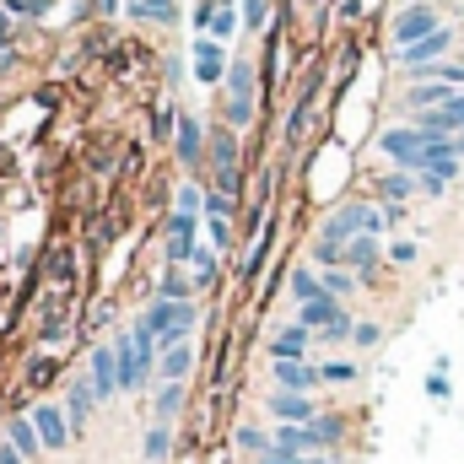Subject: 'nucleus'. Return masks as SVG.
<instances>
[{
    "mask_svg": "<svg viewBox=\"0 0 464 464\" xmlns=\"http://www.w3.org/2000/svg\"><path fill=\"white\" fill-rule=\"evenodd\" d=\"M341 438H346V421H341V416H314V421H303V427H276V432H270V443H276L281 454H335Z\"/></svg>",
    "mask_w": 464,
    "mask_h": 464,
    "instance_id": "1",
    "label": "nucleus"
},
{
    "mask_svg": "<svg viewBox=\"0 0 464 464\" xmlns=\"http://www.w3.org/2000/svg\"><path fill=\"white\" fill-rule=\"evenodd\" d=\"M389 227V211H378V206H341L335 217H324V227H319V237L324 243H335V248H346L351 237H378V232Z\"/></svg>",
    "mask_w": 464,
    "mask_h": 464,
    "instance_id": "2",
    "label": "nucleus"
},
{
    "mask_svg": "<svg viewBox=\"0 0 464 464\" xmlns=\"http://www.w3.org/2000/svg\"><path fill=\"white\" fill-rule=\"evenodd\" d=\"M140 324L151 330V341H157V346H179V341H189V330H195V303L157 297V303L146 308V319H140Z\"/></svg>",
    "mask_w": 464,
    "mask_h": 464,
    "instance_id": "3",
    "label": "nucleus"
},
{
    "mask_svg": "<svg viewBox=\"0 0 464 464\" xmlns=\"http://www.w3.org/2000/svg\"><path fill=\"white\" fill-rule=\"evenodd\" d=\"M378 146H383V157H389V162H400L405 173H421V168H427V146H432V140H427L416 124H411V130H405V124H394V130H383V140H378Z\"/></svg>",
    "mask_w": 464,
    "mask_h": 464,
    "instance_id": "4",
    "label": "nucleus"
},
{
    "mask_svg": "<svg viewBox=\"0 0 464 464\" xmlns=\"http://www.w3.org/2000/svg\"><path fill=\"white\" fill-rule=\"evenodd\" d=\"M227 87H232L227 119L232 124H248V119H254V65H248V60H232L227 65Z\"/></svg>",
    "mask_w": 464,
    "mask_h": 464,
    "instance_id": "5",
    "label": "nucleus"
},
{
    "mask_svg": "<svg viewBox=\"0 0 464 464\" xmlns=\"http://www.w3.org/2000/svg\"><path fill=\"white\" fill-rule=\"evenodd\" d=\"M33 427H38V443H44V454H65L76 438H71V421H65V411L60 405H38L33 411Z\"/></svg>",
    "mask_w": 464,
    "mask_h": 464,
    "instance_id": "6",
    "label": "nucleus"
},
{
    "mask_svg": "<svg viewBox=\"0 0 464 464\" xmlns=\"http://www.w3.org/2000/svg\"><path fill=\"white\" fill-rule=\"evenodd\" d=\"M443 22H438V11L432 5H411V11H400L394 16V44L400 49H411V44H421V38H432Z\"/></svg>",
    "mask_w": 464,
    "mask_h": 464,
    "instance_id": "7",
    "label": "nucleus"
},
{
    "mask_svg": "<svg viewBox=\"0 0 464 464\" xmlns=\"http://www.w3.org/2000/svg\"><path fill=\"white\" fill-rule=\"evenodd\" d=\"M195 82L200 87H217L222 76H227V44H217V38H195Z\"/></svg>",
    "mask_w": 464,
    "mask_h": 464,
    "instance_id": "8",
    "label": "nucleus"
},
{
    "mask_svg": "<svg viewBox=\"0 0 464 464\" xmlns=\"http://www.w3.org/2000/svg\"><path fill=\"white\" fill-rule=\"evenodd\" d=\"M270 378L281 394H314L319 389V367L314 362H270Z\"/></svg>",
    "mask_w": 464,
    "mask_h": 464,
    "instance_id": "9",
    "label": "nucleus"
},
{
    "mask_svg": "<svg viewBox=\"0 0 464 464\" xmlns=\"http://www.w3.org/2000/svg\"><path fill=\"white\" fill-rule=\"evenodd\" d=\"M270 416H276V427H303V421H314V416H324L319 405H314V394H270Z\"/></svg>",
    "mask_w": 464,
    "mask_h": 464,
    "instance_id": "10",
    "label": "nucleus"
},
{
    "mask_svg": "<svg viewBox=\"0 0 464 464\" xmlns=\"http://www.w3.org/2000/svg\"><path fill=\"white\" fill-rule=\"evenodd\" d=\"M211 162H217V189L232 195L237 189V140H232V130H211Z\"/></svg>",
    "mask_w": 464,
    "mask_h": 464,
    "instance_id": "11",
    "label": "nucleus"
},
{
    "mask_svg": "<svg viewBox=\"0 0 464 464\" xmlns=\"http://www.w3.org/2000/svg\"><path fill=\"white\" fill-rule=\"evenodd\" d=\"M449 44H454V33H449V27H438L432 38H421V44L400 49V65H405V71H432V65H438V54H449Z\"/></svg>",
    "mask_w": 464,
    "mask_h": 464,
    "instance_id": "12",
    "label": "nucleus"
},
{
    "mask_svg": "<svg viewBox=\"0 0 464 464\" xmlns=\"http://www.w3.org/2000/svg\"><path fill=\"white\" fill-rule=\"evenodd\" d=\"M92 405H98V394H92V383L87 378H76L71 389H65V421H71V438H82L87 432V421H92Z\"/></svg>",
    "mask_w": 464,
    "mask_h": 464,
    "instance_id": "13",
    "label": "nucleus"
},
{
    "mask_svg": "<svg viewBox=\"0 0 464 464\" xmlns=\"http://www.w3.org/2000/svg\"><path fill=\"white\" fill-rule=\"evenodd\" d=\"M87 383H92V394H98V400H114V394H119V356H114V346H98V351H92Z\"/></svg>",
    "mask_w": 464,
    "mask_h": 464,
    "instance_id": "14",
    "label": "nucleus"
},
{
    "mask_svg": "<svg viewBox=\"0 0 464 464\" xmlns=\"http://www.w3.org/2000/svg\"><path fill=\"white\" fill-rule=\"evenodd\" d=\"M308 346H314V330L286 324V330L270 335V362H308Z\"/></svg>",
    "mask_w": 464,
    "mask_h": 464,
    "instance_id": "15",
    "label": "nucleus"
},
{
    "mask_svg": "<svg viewBox=\"0 0 464 464\" xmlns=\"http://www.w3.org/2000/svg\"><path fill=\"white\" fill-rule=\"evenodd\" d=\"M195 254V217L189 211H173L168 217V265H184Z\"/></svg>",
    "mask_w": 464,
    "mask_h": 464,
    "instance_id": "16",
    "label": "nucleus"
},
{
    "mask_svg": "<svg viewBox=\"0 0 464 464\" xmlns=\"http://www.w3.org/2000/svg\"><path fill=\"white\" fill-rule=\"evenodd\" d=\"M189 367H195V346H189V341H179V346H162V356H157V372H162V383H184V378H189Z\"/></svg>",
    "mask_w": 464,
    "mask_h": 464,
    "instance_id": "17",
    "label": "nucleus"
},
{
    "mask_svg": "<svg viewBox=\"0 0 464 464\" xmlns=\"http://www.w3.org/2000/svg\"><path fill=\"white\" fill-rule=\"evenodd\" d=\"M179 135H173V151H179V162H200V151H206V130H200V119H179L173 124Z\"/></svg>",
    "mask_w": 464,
    "mask_h": 464,
    "instance_id": "18",
    "label": "nucleus"
},
{
    "mask_svg": "<svg viewBox=\"0 0 464 464\" xmlns=\"http://www.w3.org/2000/svg\"><path fill=\"white\" fill-rule=\"evenodd\" d=\"M341 314H346V308H341V297H330V292H324L319 303H303V308H297V324H303V330H330Z\"/></svg>",
    "mask_w": 464,
    "mask_h": 464,
    "instance_id": "19",
    "label": "nucleus"
},
{
    "mask_svg": "<svg viewBox=\"0 0 464 464\" xmlns=\"http://www.w3.org/2000/svg\"><path fill=\"white\" fill-rule=\"evenodd\" d=\"M5 443L22 454V459H38L44 454V443H38V427H33V416H11L5 421Z\"/></svg>",
    "mask_w": 464,
    "mask_h": 464,
    "instance_id": "20",
    "label": "nucleus"
},
{
    "mask_svg": "<svg viewBox=\"0 0 464 464\" xmlns=\"http://www.w3.org/2000/svg\"><path fill=\"white\" fill-rule=\"evenodd\" d=\"M341 265H351L356 276H372L378 270V237H351L341 248Z\"/></svg>",
    "mask_w": 464,
    "mask_h": 464,
    "instance_id": "21",
    "label": "nucleus"
},
{
    "mask_svg": "<svg viewBox=\"0 0 464 464\" xmlns=\"http://www.w3.org/2000/svg\"><path fill=\"white\" fill-rule=\"evenodd\" d=\"M140 454H146V464H162L168 454H173V427H168V421L146 427V438H140Z\"/></svg>",
    "mask_w": 464,
    "mask_h": 464,
    "instance_id": "22",
    "label": "nucleus"
},
{
    "mask_svg": "<svg viewBox=\"0 0 464 464\" xmlns=\"http://www.w3.org/2000/svg\"><path fill=\"white\" fill-rule=\"evenodd\" d=\"M449 98H454L449 82H421V87H411V109H421V114H427V109H443Z\"/></svg>",
    "mask_w": 464,
    "mask_h": 464,
    "instance_id": "23",
    "label": "nucleus"
},
{
    "mask_svg": "<svg viewBox=\"0 0 464 464\" xmlns=\"http://www.w3.org/2000/svg\"><path fill=\"white\" fill-rule=\"evenodd\" d=\"M179 405H184V383H162V389H157V400H151L157 421H173V416H179Z\"/></svg>",
    "mask_w": 464,
    "mask_h": 464,
    "instance_id": "24",
    "label": "nucleus"
},
{
    "mask_svg": "<svg viewBox=\"0 0 464 464\" xmlns=\"http://www.w3.org/2000/svg\"><path fill=\"white\" fill-rule=\"evenodd\" d=\"M130 16H140V22H173L179 5L173 0H130Z\"/></svg>",
    "mask_w": 464,
    "mask_h": 464,
    "instance_id": "25",
    "label": "nucleus"
},
{
    "mask_svg": "<svg viewBox=\"0 0 464 464\" xmlns=\"http://www.w3.org/2000/svg\"><path fill=\"white\" fill-rule=\"evenodd\" d=\"M292 297H297V303H319V297H324V281H319L314 270H292Z\"/></svg>",
    "mask_w": 464,
    "mask_h": 464,
    "instance_id": "26",
    "label": "nucleus"
},
{
    "mask_svg": "<svg viewBox=\"0 0 464 464\" xmlns=\"http://www.w3.org/2000/svg\"><path fill=\"white\" fill-rule=\"evenodd\" d=\"M237 449H243V454H270L276 443H270V432H265V427H254V421H248V427H237Z\"/></svg>",
    "mask_w": 464,
    "mask_h": 464,
    "instance_id": "27",
    "label": "nucleus"
},
{
    "mask_svg": "<svg viewBox=\"0 0 464 464\" xmlns=\"http://www.w3.org/2000/svg\"><path fill=\"white\" fill-rule=\"evenodd\" d=\"M378 189H383V200H411L416 195V179L411 173H389V179H378Z\"/></svg>",
    "mask_w": 464,
    "mask_h": 464,
    "instance_id": "28",
    "label": "nucleus"
},
{
    "mask_svg": "<svg viewBox=\"0 0 464 464\" xmlns=\"http://www.w3.org/2000/svg\"><path fill=\"white\" fill-rule=\"evenodd\" d=\"M189 292H195V281H184V276H179V265H168V276H162V297L189 303Z\"/></svg>",
    "mask_w": 464,
    "mask_h": 464,
    "instance_id": "29",
    "label": "nucleus"
},
{
    "mask_svg": "<svg viewBox=\"0 0 464 464\" xmlns=\"http://www.w3.org/2000/svg\"><path fill=\"white\" fill-rule=\"evenodd\" d=\"M189 259H195V286H211L217 281V254L211 248H195Z\"/></svg>",
    "mask_w": 464,
    "mask_h": 464,
    "instance_id": "30",
    "label": "nucleus"
},
{
    "mask_svg": "<svg viewBox=\"0 0 464 464\" xmlns=\"http://www.w3.org/2000/svg\"><path fill=\"white\" fill-rule=\"evenodd\" d=\"M265 22H270V0H243V27L259 33Z\"/></svg>",
    "mask_w": 464,
    "mask_h": 464,
    "instance_id": "31",
    "label": "nucleus"
},
{
    "mask_svg": "<svg viewBox=\"0 0 464 464\" xmlns=\"http://www.w3.org/2000/svg\"><path fill=\"white\" fill-rule=\"evenodd\" d=\"M319 281H324V292H330V297H351V286H356V281H351L341 265H335V270H324Z\"/></svg>",
    "mask_w": 464,
    "mask_h": 464,
    "instance_id": "32",
    "label": "nucleus"
},
{
    "mask_svg": "<svg viewBox=\"0 0 464 464\" xmlns=\"http://www.w3.org/2000/svg\"><path fill=\"white\" fill-rule=\"evenodd\" d=\"M351 378H356L351 362H324V367H319V383H351Z\"/></svg>",
    "mask_w": 464,
    "mask_h": 464,
    "instance_id": "33",
    "label": "nucleus"
},
{
    "mask_svg": "<svg viewBox=\"0 0 464 464\" xmlns=\"http://www.w3.org/2000/svg\"><path fill=\"white\" fill-rule=\"evenodd\" d=\"M351 330H356V324H351V314H341L330 330H319V341H324V346H341V341H351Z\"/></svg>",
    "mask_w": 464,
    "mask_h": 464,
    "instance_id": "34",
    "label": "nucleus"
},
{
    "mask_svg": "<svg viewBox=\"0 0 464 464\" xmlns=\"http://www.w3.org/2000/svg\"><path fill=\"white\" fill-rule=\"evenodd\" d=\"M200 211H206V217H222V222H227V217H232V195H222V189H211Z\"/></svg>",
    "mask_w": 464,
    "mask_h": 464,
    "instance_id": "35",
    "label": "nucleus"
},
{
    "mask_svg": "<svg viewBox=\"0 0 464 464\" xmlns=\"http://www.w3.org/2000/svg\"><path fill=\"white\" fill-rule=\"evenodd\" d=\"M378 335H383L378 324H356V330H351V341H356V346H378Z\"/></svg>",
    "mask_w": 464,
    "mask_h": 464,
    "instance_id": "36",
    "label": "nucleus"
},
{
    "mask_svg": "<svg viewBox=\"0 0 464 464\" xmlns=\"http://www.w3.org/2000/svg\"><path fill=\"white\" fill-rule=\"evenodd\" d=\"M206 222H211V243H217V248H227V222H222V217H206Z\"/></svg>",
    "mask_w": 464,
    "mask_h": 464,
    "instance_id": "37",
    "label": "nucleus"
},
{
    "mask_svg": "<svg viewBox=\"0 0 464 464\" xmlns=\"http://www.w3.org/2000/svg\"><path fill=\"white\" fill-rule=\"evenodd\" d=\"M389 259H394V265H411V259H416V243H394V254H389Z\"/></svg>",
    "mask_w": 464,
    "mask_h": 464,
    "instance_id": "38",
    "label": "nucleus"
},
{
    "mask_svg": "<svg viewBox=\"0 0 464 464\" xmlns=\"http://www.w3.org/2000/svg\"><path fill=\"white\" fill-rule=\"evenodd\" d=\"M427 394H432V400H443V394H449V378H443V372H432V383H427Z\"/></svg>",
    "mask_w": 464,
    "mask_h": 464,
    "instance_id": "39",
    "label": "nucleus"
},
{
    "mask_svg": "<svg viewBox=\"0 0 464 464\" xmlns=\"http://www.w3.org/2000/svg\"><path fill=\"white\" fill-rule=\"evenodd\" d=\"M0 464H27V459H22V454H16L11 443H0Z\"/></svg>",
    "mask_w": 464,
    "mask_h": 464,
    "instance_id": "40",
    "label": "nucleus"
},
{
    "mask_svg": "<svg viewBox=\"0 0 464 464\" xmlns=\"http://www.w3.org/2000/svg\"><path fill=\"white\" fill-rule=\"evenodd\" d=\"M11 44V16H5V5H0V49Z\"/></svg>",
    "mask_w": 464,
    "mask_h": 464,
    "instance_id": "41",
    "label": "nucleus"
},
{
    "mask_svg": "<svg viewBox=\"0 0 464 464\" xmlns=\"http://www.w3.org/2000/svg\"><path fill=\"white\" fill-rule=\"evenodd\" d=\"M303 464H341V459H335V454H308Z\"/></svg>",
    "mask_w": 464,
    "mask_h": 464,
    "instance_id": "42",
    "label": "nucleus"
}]
</instances>
